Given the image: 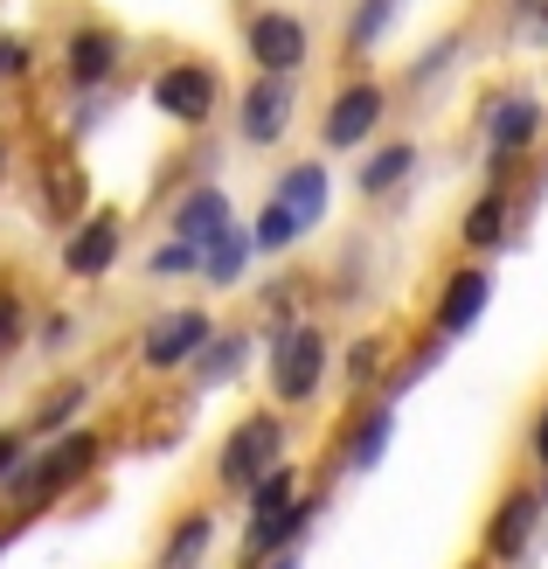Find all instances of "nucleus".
I'll return each instance as SVG.
<instances>
[{"label":"nucleus","instance_id":"f257e3e1","mask_svg":"<svg viewBox=\"0 0 548 569\" xmlns=\"http://www.w3.org/2000/svg\"><path fill=\"white\" fill-rule=\"evenodd\" d=\"M98 459H104L98 431H63V438H49L42 451H28V466L0 493H8L21 515H36V507H49V500H63L70 487H83V479L98 472Z\"/></svg>","mask_w":548,"mask_h":569},{"label":"nucleus","instance_id":"f03ea898","mask_svg":"<svg viewBox=\"0 0 548 569\" xmlns=\"http://www.w3.org/2000/svg\"><path fill=\"white\" fill-rule=\"evenodd\" d=\"M285 445H292V431H285L278 410H250V417H237V423L222 431V445H216V487L237 493V500H250V493L285 466Z\"/></svg>","mask_w":548,"mask_h":569},{"label":"nucleus","instance_id":"7ed1b4c3","mask_svg":"<svg viewBox=\"0 0 548 569\" xmlns=\"http://www.w3.org/2000/svg\"><path fill=\"white\" fill-rule=\"evenodd\" d=\"M327 382V333L320 327H292V333H271V396L285 410L312 403Z\"/></svg>","mask_w":548,"mask_h":569},{"label":"nucleus","instance_id":"20e7f679","mask_svg":"<svg viewBox=\"0 0 548 569\" xmlns=\"http://www.w3.org/2000/svg\"><path fill=\"white\" fill-rule=\"evenodd\" d=\"M382 111H389V91L375 77H355V83H340V91L327 98L320 111V139H327V153H355L375 139V126H382Z\"/></svg>","mask_w":548,"mask_h":569},{"label":"nucleus","instance_id":"39448f33","mask_svg":"<svg viewBox=\"0 0 548 569\" xmlns=\"http://www.w3.org/2000/svg\"><path fill=\"white\" fill-rule=\"evenodd\" d=\"M209 340H216V320L209 312H160V320L147 327V340H139V361L153 368V376H175V368H195L201 355H209Z\"/></svg>","mask_w":548,"mask_h":569},{"label":"nucleus","instance_id":"423d86ee","mask_svg":"<svg viewBox=\"0 0 548 569\" xmlns=\"http://www.w3.org/2000/svg\"><path fill=\"white\" fill-rule=\"evenodd\" d=\"M535 528H541V487H507V493H500L494 507H486L479 549L494 556V562H514V556H528Z\"/></svg>","mask_w":548,"mask_h":569},{"label":"nucleus","instance_id":"0eeeda50","mask_svg":"<svg viewBox=\"0 0 548 569\" xmlns=\"http://www.w3.org/2000/svg\"><path fill=\"white\" fill-rule=\"evenodd\" d=\"M216 98H222V77L209 63H167L153 77V104L167 111L175 126H209L216 119Z\"/></svg>","mask_w":548,"mask_h":569},{"label":"nucleus","instance_id":"6e6552de","mask_svg":"<svg viewBox=\"0 0 548 569\" xmlns=\"http://www.w3.org/2000/svg\"><path fill=\"white\" fill-rule=\"evenodd\" d=\"M306 21L299 14H285V8H265V14H250V63L257 77H299L306 63Z\"/></svg>","mask_w":548,"mask_h":569},{"label":"nucleus","instance_id":"1a4fd4ad","mask_svg":"<svg viewBox=\"0 0 548 569\" xmlns=\"http://www.w3.org/2000/svg\"><path fill=\"white\" fill-rule=\"evenodd\" d=\"M292 104H299V83L292 77H257L243 91V111H237V132L243 147H278L292 132Z\"/></svg>","mask_w":548,"mask_h":569},{"label":"nucleus","instance_id":"9d476101","mask_svg":"<svg viewBox=\"0 0 548 569\" xmlns=\"http://www.w3.org/2000/svg\"><path fill=\"white\" fill-rule=\"evenodd\" d=\"M312 521H320V493H299V507H285L271 521H243V569H265L278 556H292L312 535Z\"/></svg>","mask_w":548,"mask_h":569},{"label":"nucleus","instance_id":"9b49d317","mask_svg":"<svg viewBox=\"0 0 548 569\" xmlns=\"http://www.w3.org/2000/svg\"><path fill=\"white\" fill-rule=\"evenodd\" d=\"M535 139H541V104L528 91H514V98H500L494 111H486V160H494V174L521 160Z\"/></svg>","mask_w":548,"mask_h":569},{"label":"nucleus","instance_id":"f8f14e48","mask_svg":"<svg viewBox=\"0 0 548 569\" xmlns=\"http://www.w3.org/2000/svg\"><path fill=\"white\" fill-rule=\"evenodd\" d=\"M119 250H126V216L119 209H98V216H83L77 237L63 243V271L70 278H104L111 264H119Z\"/></svg>","mask_w":548,"mask_h":569},{"label":"nucleus","instance_id":"ddd939ff","mask_svg":"<svg viewBox=\"0 0 548 569\" xmlns=\"http://www.w3.org/2000/svg\"><path fill=\"white\" fill-rule=\"evenodd\" d=\"M486 299H494V278H486V264H458L445 284H438V312H430V327H438V340H458L479 327Z\"/></svg>","mask_w":548,"mask_h":569},{"label":"nucleus","instance_id":"4468645a","mask_svg":"<svg viewBox=\"0 0 548 569\" xmlns=\"http://www.w3.org/2000/svg\"><path fill=\"white\" fill-rule=\"evenodd\" d=\"M271 202L299 222V230H320L327 222V202H333V174L320 160H299V167H285V174L271 181Z\"/></svg>","mask_w":548,"mask_h":569},{"label":"nucleus","instance_id":"2eb2a0df","mask_svg":"<svg viewBox=\"0 0 548 569\" xmlns=\"http://www.w3.org/2000/svg\"><path fill=\"white\" fill-rule=\"evenodd\" d=\"M63 70L77 91H104L111 70H119V36L111 28H77L70 36V56H63Z\"/></svg>","mask_w":548,"mask_h":569},{"label":"nucleus","instance_id":"dca6fc26","mask_svg":"<svg viewBox=\"0 0 548 569\" xmlns=\"http://www.w3.org/2000/svg\"><path fill=\"white\" fill-rule=\"evenodd\" d=\"M222 230H229V188H188L181 202H175V237L181 243L209 250Z\"/></svg>","mask_w":548,"mask_h":569},{"label":"nucleus","instance_id":"f3484780","mask_svg":"<svg viewBox=\"0 0 548 569\" xmlns=\"http://www.w3.org/2000/svg\"><path fill=\"white\" fill-rule=\"evenodd\" d=\"M389 445H396V403H368V410L355 417L348 445H340V466H348V472H375Z\"/></svg>","mask_w":548,"mask_h":569},{"label":"nucleus","instance_id":"a211bd4d","mask_svg":"<svg viewBox=\"0 0 548 569\" xmlns=\"http://www.w3.org/2000/svg\"><path fill=\"white\" fill-rule=\"evenodd\" d=\"M514 230V202H507V188H486L479 202L466 209V222H458V243L472 250V258H486V250H500Z\"/></svg>","mask_w":548,"mask_h":569},{"label":"nucleus","instance_id":"6ab92c4d","mask_svg":"<svg viewBox=\"0 0 548 569\" xmlns=\"http://www.w3.org/2000/svg\"><path fill=\"white\" fill-rule=\"evenodd\" d=\"M209 542H216V515L209 507H188V515L167 528V542H160V569H201Z\"/></svg>","mask_w":548,"mask_h":569},{"label":"nucleus","instance_id":"aec40b11","mask_svg":"<svg viewBox=\"0 0 548 569\" xmlns=\"http://www.w3.org/2000/svg\"><path fill=\"white\" fill-rule=\"evenodd\" d=\"M410 167H417V147L410 139H389V147H375L368 160H361V194H389V188H402L410 181Z\"/></svg>","mask_w":548,"mask_h":569},{"label":"nucleus","instance_id":"412c9836","mask_svg":"<svg viewBox=\"0 0 548 569\" xmlns=\"http://www.w3.org/2000/svg\"><path fill=\"white\" fill-rule=\"evenodd\" d=\"M250 258H257V243H250V230H237V222H229V230L201 250V278L209 284H237L243 271H250Z\"/></svg>","mask_w":548,"mask_h":569},{"label":"nucleus","instance_id":"4be33fe9","mask_svg":"<svg viewBox=\"0 0 548 569\" xmlns=\"http://www.w3.org/2000/svg\"><path fill=\"white\" fill-rule=\"evenodd\" d=\"M77 410H83V382H63V389H56V396H42V403H36V417H28L21 431L49 445V438H63V431H77Z\"/></svg>","mask_w":548,"mask_h":569},{"label":"nucleus","instance_id":"5701e85b","mask_svg":"<svg viewBox=\"0 0 548 569\" xmlns=\"http://www.w3.org/2000/svg\"><path fill=\"white\" fill-rule=\"evenodd\" d=\"M299 493H306V479H299V466L292 459H285L271 479H265V487H257L243 507H250V521H271V515H285V507H299Z\"/></svg>","mask_w":548,"mask_h":569},{"label":"nucleus","instance_id":"b1692460","mask_svg":"<svg viewBox=\"0 0 548 569\" xmlns=\"http://www.w3.org/2000/svg\"><path fill=\"white\" fill-rule=\"evenodd\" d=\"M306 230H299V222L292 216H285L278 202H265V209H257V222H250V243H257V258H285V250H292Z\"/></svg>","mask_w":548,"mask_h":569},{"label":"nucleus","instance_id":"393cba45","mask_svg":"<svg viewBox=\"0 0 548 569\" xmlns=\"http://www.w3.org/2000/svg\"><path fill=\"white\" fill-rule=\"evenodd\" d=\"M243 355H250V340H243V333H216V340H209V355L195 361V382H201V389L229 382V376L243 368Z\"/></svg>","mask_w":548,"mask_h":569},{"label":"nucleus","instance_id":"a878e982","mask_svg":"<svg viewBox=\"0 0 548 569\" xmlns=\"http://www.w3.org/2000/svg\"><path fill=\"white\" fill-rule=\"evenodd\" d=\"M375 376H382V340H355L348 361H340V382L361 396V389H375Z\"/></svg>","mask_w":548,"mask_h":569},{"label":"nucleus","instance_id":"bb28decb","mask_svg":"<svg viewBox=\"0 0 548 569\" xmlns=\"http://www.w3.org/2000/svg\"><path fill=\"white\" fill-rule=\"evenodd\" d=\"M389 21H396V0H361V8H355V28H348V42H355V49H375Z\"/></svg>","mask_w":548,"mask_h":569},{"label":"nucleus","instance_id":"cd10ccee","mask_svg":"<svg viewBox=\"0 0 548 569\" xmlns=\"http://www.w3.org/2000/svg\"><path fill=\"white\" fill-rule=\"evenodd\" d=\"M147 271H153V278H188V271H201V250L175 237V243H160L153 258H147Z\"/></svg>","mask_w":548,"mask_h":569},{"label":"nucleus","instance_id":"c85d7f7f","mask_svg":"<svg viewBox=\"0 0 548 569\" xmlns=\"http://www.w3.org/2000/svg\"><path fill=\"white\" fill-rule=\"evenodd\" d=\"M21 327H28V306H21L14 292H0V361L21 348Z\"/></svg>","mask_w":548,"mask_h":569},{"label":"nucleus","instance_id":"c756f323","mask_svg":"<svg viewBox=\"0 0 548 569\" xmlns=\"http://www.w3.org/2000/svg\"><path fill=\"white\" fill-rule=\"evenodd\" d=\"M28 466V431H0V487Z\"/></svg>","mask_w":548,"mask_h":569},{"label":"nucleus","instance_id":"7c9ffc66","mask_svg":"<svg viewBox=\"0 0 548 569\" xmlns=\"http://www.w3.org/2000/svg\"><path fill=\"white\" fill-rule=\"evenodd\" d=\"M528 451H535V466H548V403L535 417V431H528Z\"/></svg>","mask_w":548,"mask_h":569},{"label":"nucleus","instance_id":"2f4dec72","mask_svg":"<svg viewBox=\"0 0 548 569\" xmlns=\"http://www.w3.org/2000/svg\"><path fill=\"white\" fill-rule=\"evenodd\" d=\"M28 70V49L21 42H0V77H21Z\"/></svg>","mask_w":548,"mask_h":569},{"label":"nucleus","instance_id":"473e14b6","mask_svg":"<svg viewBox=\"0 0 548 569\" xmlns=\"http://www.w3.org/2000/svg\"><path fill=\"white\" fill-rule=\"evenodd\" d=\"M265 569H299V549H292V556H278V562H265Z\"/></svg>","mask_w":548,"mask_h":569},{"label":"nucleus","instance_id":"72a5a7b5","mask_svg":"<svg viewBox=\"0 0 548 569\" xmlns=\"http://www.w3.org/2000/svg\"><path fill=\"white\" fill-rule=\"evenodd\" d=\"M8 542H14V528H0V549H8Z\"/></svg>","mask_w":548,"mask_h":569},{"label":"nucleus","instance_id":"f704fd0d","mask_svg":"<svg viewBox=\"0 0 548 569\" xmlns=\"http://www.w3.org/2000/svg\"><path fill=\"white\" fill-rule=\"evenodd\" d=\"M0 174H8V147H0Z\"/></svg>","mask_w":548,"mask_h":569}]
</instances>
